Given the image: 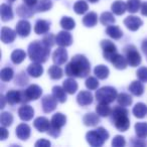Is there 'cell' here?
I'll return each mask as SVG.
<instances>
[{
    "label": "cell",
    "mask_w": 147,
    "mask_h": 147,
    "mask_svg": "<svg viewBox=\"0 0 147 147\" xmlns=\"http://www.w3.org/2000/svg\"><path fill=\"white\" fill-rule=\"evenodd\" d=\"M90 73V63L83 55H77L65 67V74L73 78H85Z\"/></svg>",
    "instance_id": "obj_1"
},
{
    "label": "cell",
    "mask_w": 147,
    "mask_h": 147,
    "mask_svg": "<svg viewBox=\"0 0 147 147\" xmlns=\"http://www.w3.org/2000/svg\"><path fill=\"white\" fill-rule=\"evenodd\" d=\"M49 49L42 41H33L28 45V57L35 63H45L49 57Z\"/></svg>",
    "instance_id": "obj_2"
},
{
    "label": "cell",
    "mask_w": 147,
    "mask_h": 147,
    "mask_svg": "<svg viewBox=\"0 0 147 147\" xmlns=\"http://www.w3.org/2000/svg\"><path fill=\"white\" fill-rule=\"evenodd\" d=\"M128 111L124 107H116L112 111V121L114 122V125L119 131L125 132L129 129L130 126V121L128 118Z\"/></svg>",
    "instance_id": "obj_3"
},
{
    "label": "cell",
    "mask_w": 147,
    "mask_h": 147,
    "mask_svg": "<svg viewBox=\"0 0 147 147\" xmlns=\"http://www.w3.org/2000/svg\"><path fill=\"white\" fill-rule=\"evenodd\" d=\"M109 138V133L102 127H99L97 130H91L86 134L87 142L93 147H100L104 144L105 141Z\"/></svg>",
    "instance_id": "obj_4"
},
{
    "label": "cell",
    "mask_w": 147,
    "mask_h": 147,
    "mask_svg": "<svg viewBox=\"0 0 147 147\" xmlns=\"http://www.w3.org/2000/svg\"><path fill=\"white\" fill-rule=\"evenodd\" d=\"M118 97L117 91L113 87H103L96 92V99L99 103H113Z\"/></svg>",
    "instance_id": "obj_5"
},
{
    "label": "cell",
    "mask_w": 147,
    "mask_h": 147,
    "mask_svg": "<svg viewBox=\"0 0 147 147\" xmlns=\"http://www.w3.org/2000/svg\"><path fill=\"white\" fill-rule=\"evenodd\" d=\"M21 94H22V103H26L39 99L42 94V90L37 85H30L26 90L21 92Z\"/></svg>",
    "instance_id": "obj_6"
},
{
    "label": "cell",
    "mask_w": 147,
    "mask_h": 147,
    "mask_svg": "<svg viewBox=\"0 0 147 147\" xmlns=\"http://www.w3.org/2000/svg\"><path fill=\"white\" fill-rule=\"evenodd\" d=\"M125 51H126V59L129 65H131V67H137V65H140L141 55L133 45H129L127 49H125Z\"/></svg>",
    "instance_id": "obj_7"
},
{
    "label": "cell",
    "mask_w": 147,
    "mask_h": 147,
    "mask_svg": "<svg viewBox=\"0 0 147 147\" xmlns=\"http://www.w3.org/2000/svg\"><path fill=\"white\" fill-rule=\"evenodd\" d=\"M101 47L103 49V55L107 61H111L114 55L117 53V47L112 41L104 39L101 41Z\"/></svg>",
    "instance_id": "obj_8"
},
{
    "label": "cell",
    "mask_w": 147,
    "mask_h": 147,
    "mask_svg": "<svg viewBox=\"0 0 147 147\" xmlns=\"http://www.w3.org/2000/svg\"><path fill=\"white\" fill-rule=\"evenodd\" d=\"M59 101L55 98L53 95H47L42 98L41 100V105H42V109L45 113H51L57 108V105Z\"/></svg>",
    "instance_id": "obj_9"
},
{
    "label": "cell",
    "mask_w": 147,
    "mask_h": 147,
    "mask_svg": "<svg viewBox=\"0 0 147 147\" xmlns=\"http://www.w3.org/2000/svg\"><path fill=\"white\" fill-rule=\"evenodd\" d=\"M73 42V37H71V33L67 31H59L55 36V43L59 45V47H69Z\"/></svg>",
    "instance_id": "obj_10"
},
{
    "label": "cell",
    "mask_w": 147,
    "mask_h": 147,
    "mask_svg": "<svg viewBox=\"0 0 147 147\" xmlns=\"http://www.w3.org/2000/svg\"><path fill=\"white\" fill-rule=\"evenodd\" d=\"M67 53L65 49V47H61L59 49H57L53 53V61L55 65H63L67 61Z\"/></svg>",
    "instance_id": "obj_11"
},
{
    "label": "cell",
    "mask_w": 147,
    "mask_h": 147,
    "mask_svg": "<svg viewBox=\"0 0 147 147\" xmlns=\"http://www.w3.org/2000/svg\"><path fill=\"white\" fill-rule=\"evenodd\" d=\"M124 24L126 25L127 28L130 29L131 31H136L137 29H139V27L143 24V21L141 20L139 17L131 15V16H128L125 18Z\"/></svg>",
    "instance_id": "obj_12"
},
{
    "label": "cell",
    "mask_w": 147,
    "mask_h": 147,
    "mask_svg": "<svg viewBox=\"0 0 147 147\" xmlns=\"http://www.w3.org/2000/svg\"><path fill=\"white\" fill-rule=\"evenodd\" d=\"M30 30H31V25L27 20H20V21H18V23L16 24V29H15V31H16L17 34L20 35L21 37L28 36V34L30 33Z\"/></svg>",
    "instance_id": "obj_13"
},
{
    "label": "cell",
    "mask_w": 147,
    "mask_h": 147,
    "mask_svg": "<svg viewBox=\"0 0 147 147\" xmlns=\"http://www.w3.org/2000/svg\"><path fill=\"white\" fill-rule=\"evenodd\" d=\"M5 99H6V102L10 105L18 104V103H22V94L19 91L10 90L6 93Z\"/></svg>",
    "instance_id": "obj_14"
},
{
    "label": "cell",
    "mask_w": 147,
    "mask_h": 147,
    "mask_svg": "<svg viewBox=\"0 0 147 147\" xmlns=\"http://www.w3.org/2000/svg\"><path fill=\"white\" fill-rule=\"evenodd\" d=\"M16 33V31L12 30L9 27H2L1 28V40L4 43H11L12 41H14Z\"/></svg>",
    "instance_id": "obj_15"
},
{
    "label": "cell",
    "mask_w": 147,
    "mask_h": 147,
    "mask_svg": "<svg viewBox=\"0 0 147 147\" xmlns=\"http://www.w3.org/2000/svg\"><path fill=\"white\" fill-rule=\"evenodd\" d=\"M77 102H78L79 105H81L83 107L89 106L93 102L92 94L90 92H88V91H81L79 93L78 97H77Z\"/></svg>",
    "instance_id": "obj_16"
},
{
    "label": "cell",
    "mask_w": 147,
    "mask_h": 147,
    "mask_svg": "<svg viewBox=\"0 0 147 147\" xmlns=\"http://www.w3.org/2000/svg\"><path fill=\"white\" fill-rule=\"evenodd\" d=\"M19 118L22 121H29L32 119L33 115H34V111H33L32 107L28 106V105H23L20 107L18 110Z\"/></svg>",
    "instance_id": "obj_17"
},
{
    "label": "cell",
    "mask_w": 147,
    "mask_h": 147,
    "mask_svg": "<svg viewBox=\"0 0 147 147\" xmlns=\"http://www.w3.org/2000/svg\"><path fill=\"white\" fill-rule=\"evenodd\" d=\"M33 125L39 132H45V131H47L49 129L51 122L49 121V119H47L45 117H38V118H36L34 120Z\"/></svg>",
    "instance_id": "obj_18"
},
{
    "label": "cell",
    "mask_w": 147,
    "mask_h": 147,
    "mask_svg": "<svg viewBox=\"0 0 147 147\" xmlns=\"http://www.w3.org/2000/svg\"><path fill=\"white\" fill-rule=\"evenodd\" d=\"M15 133H16V136L18 137L20 140H26V139L29 138L30 136V127L28 125L24 124H19L18 126L16 127V130H15Z\"/></svg>",
    "instance_id": "obj_19"
},
{
    "label": "cell",
    "mask_w": 147,
    "mask_h": 147,
    "mask_svg": "<svg viewBox=\"0 0 147 147\" xmlns=\"http://www.w3.org/2000/svg\"><path fill=\"white\" fill-rule=\"evenodd\" d=\"M111 63H112L113 65L118 69H125L127 67V65H128L127 59H125L122 55H119V53H116V55H114V57L112 59Z\"/></svg>",
    "instance_id": "obj_20"
},
{
    "label": "cell",
    "mask_w": 147,
    "mask_h": 147,
    "mask_svg": "<svg viewBox=\"0 0 147 147\" xmlns=\"http://www.w3.org/2000/svg\"><path fill=\"white\" fill-rule=\"evenodd\" d=\"M27 73H28L31 77H33V78H38V77H40L41 75H42L43 67H41L40 63H35L34 61L33 63L28 65V67H27Z\"/></svg>",
    "instance_id": "obj_21"
},
{
    "label": "cell",
    "mask_w": 147,
    "mask_h": 147,
    "mask_svg": "<svg viewBox=\"0 0 147 147\" xmlns=\"http://www.w3.org/2000/svg\"><path fill=\"white\" fill-rule=\"evenodd\" d=\"M49 26H51V23L49 21L39 19L34 25V31L36 34H45L49 30Z\"/></svg>",
    "instance_id": "obj_22"
},
{
    "label": "cell",
    "mask_w": 147,
    "mask_h": 147,
    "mask_svg": "<svg viewBox=\"0 0 147 147\" xmlns=\"http://www.w3.org/2000/svg\"><path fill=\"white\" fill-rule=\"evenodd\" d=\"M33 6H29V5H26L24 3L23 5H20V6L17 7V14L19 15L22 18H28V17H31L33 14H34V11L32 9Z\"/></svg>",
    "instance_id": "obj_23"
},
{
    "label": "cell",
    "mask_w": 147,
    "mask_h": 147,
    "mask_svg": "<svg viewBox=\"0 0 147 147\" xmlns=\"http://www.w3.org/2000/svg\"><path fill=\"white\" fill-rule=\"evenodd\" d=\"M112 12L115 13L116 15H122L127 11V3L123 2L122 0H117L111 6Z\"/></svg>",
    "instance_id": "obj_24"
},
{
    "label": "cell",
    "mask_w": 147,
    "mask_h": 147,
    "mask_svg": "<svg viewBox=\"0 0 147 147\" xmlns=\"http://www.w3.org/2000/svg\"><path fill=\"white\" fill-rule=\"evenodd\" d=\"M51 126L55 127V128L61 129L63 126H65V122H67V117L61 113H57L53 116L51 118Z\"/></svg>",
    "instance_id": "obj_25"
},
{
    "label": "cell",
    "mask_w": 147,
    "mask_h": 147,
    "mask_svg": "<svg viewBox=\"0 0 147 147\" xmlns=\"http://www.w3.org/2000/svg\"><path fill=\"white\" fill-rule=\"evenodd\" d=\"M0 15H1V19L2 21H8L13 18V12L12 9L9 5L7 4H1L0 7Z\"/></svg>",
    "instance_id": "obj_26"
},
{
    "label": "cell",
    "mask_w": 147,
    "mask_h": 147,
    "mask_svg": "<svg viewBox=\"0 0 147 147\" xmlns=\"http://www.w3.org/2000/svg\"><path fill=\"white\" fill-rule=\"evenodd\" d=\"M63 88L65 89L67 94H75L78 90V84L74 79L69 78L65 80V82L63 83Z\"/></svg>",
    "instance_id": "obj_27"
},
{
    "label": "cell",
    "mask_w": 147,
    "mask_h": 147,
    "mask_svg": "<svg viewBox=\"0 0 147 147\" xmlns=\"http://www.w3.org/2000/svg\"><path fill=\"white\" fill-rule=\"evenodd\" d=\"M129 91L131 92V94H133L134 96H141L144 92V87H143L141 81H134L130 84V86L128 87Z\"/></svg>",
    "instance_id": "obj_28"
},
{
    "label": "cell",
    "mask_w": 147,
    "mask_h": 147,
    "mask_svg": "<svg viewBox=\"0 0 147 147\" xmlns=\"http://www.w3.org/2000/svg\"><path fill=\"white\" fill-rule=\"evenodd\" d=\"M133 114H134L135 117L139 119L144 118L147 115V106L143 103H137L133 108Z\"/></svg>",
    "instance_id": "obj_29"
},
{
    "label": "cell",
    "mask_w": 147,
    "mask_h": 147,
    "mask_svg": "<svg viewBox=\"0 0 147 147\" xmlns=\"http://www.w3.org/2000/svg\"><path fill=\"white\" fill-rule=\"evenodd\" d=\"M65 90L59 86H55L53 88V95L59 103H65L67 101V94Z\"/></svg>",
    "instance_id": "obj_30"
},
{
    "label": "cell",
    "mask_w": 147,
    "mask_h": 147,
    "mask_svg": "<svg viewBox=\"0 0 147 147\" xmlns=\"http://www.w3.org/2000/svg\"><path fill=\"white\" fill-rule=\"evenodd\" d=\"M83 122L86 126H96L100 122V119H99L98 115L95 113H88L83 118Z\"/></svg>",
    "instance_id": "obj_31"
},
{
    "label": "cell",
    "mask_w": 147,
    "mask_h": 147,
    "mask_svg": "<svg viewBox=\"0 0 147 147\" xmlns=\"http://www.w3.org/2000/svg\"><path fill=\"white\" fill-rule=\"evenodd\" d=\"M95 76L100 80H105L109 76V69L104 65H99L94 69Z\"/></svg>",
    "instance_id": "obj_32"
},
{
    "label": "cell",
    "mask_w": 147,
    "mask_h": 147,
    "mask_svg": "<svg viewBox=\"0 0 147 147\" xmlns=\"http://www.w3.org/2000/svg\"><path fill=\"white\" fill-rule=\"evenodd\" d=\"M98 22V15L95 12H89L88 14L85 15L83 18V23L86 25L87 27H93L97 24Z\"/></svg>",
    "instance_id": "obj_33"
},
{
    "label": "cell",
    "mask_w": 147,
    "mask_h": 147,
    "mask_svg": "<svg viewBox=\"0 0 147 147\" xmlns=\"http://www.w3.org/2000/svg\"><path fill=\"white\" fill-rule=\"evenodd\" d=\"M106 33L109 35L110 37H112L113 39H119L122 37L123 35V32L118 26L116 25H109L106 29Z\"/></svg>",
    "instance_id": "obj_34"
},
{
    "label": "cell",
    "mask_w": 147,
    "mask_h": 147,
    "mask_svg": "<svg viewBox=\"0 0 147 147\" xmlns=\"http://www.w3.org/2000/svg\"><path fill=\"white\" fill-rule=\"evenodd\" d=\"M135 132L140 139H144L147 137V123L138 122L135 124Z\"/></svg>",
    "instance_id": "obj_35"
},
{
    "label": "cell",
    "mask_w": 147,
    "mask_h": 147,
    "mask_svg": "<svg viewBox=\"0 0 147 147\" xmlns=\"http://www.w3.org/2000/svg\"><path fill=\"white\" fill-rule=\"evenodd\" d=\"M34 7V10L37 12H45L53 7V2L51 0H39Z\"/></svg>",
    "instance_id": "obj_36"
},
{
    "label": "cell",
    "mask_w": 147,
    "mask_h": 147,
    "mask_svg": "<svg viewBox=\"0 0 147 147\" xmlns=\"http://www.w3.org/2000/svg\"><path fill=\"white\" fill-rule=\"evenodd\" d=\"M96 112L101 117H108L112 113V110L106 103H99V105H97L96 107Z\"/></svg>",
    "instance_id": "obj_37"
},
{
    "label": "cell",
    "mask_w": 147,
    "mask_h": 147,
    "mask_svg": "<svg viewBox=\"0 0 147 147\" xmlns=\"http://www.w3.org/2000/svg\"><path fill=\"white\" fill-rule=\"evenodd\" d=\"M25 57H26V55H25V53L22 49H15V51L11 53V61H12V63H15V65H18V63H22V61H24Z\"/></svg>",
    "instance_id": "obj_38"
},
{
    "label": "cell",
    "mask_w": 147,
    "mask_h": 147,
    "mask_svg": "<svg viewBox=\"0 0 147 147\" xmlns=\"http://www.w3.org/2000/svg\"><path fill=\"white\" fill-rule=\"evenodd\" d=\"M117 102H118V104L120 105V106L127 107L132 104V98H131L130 95L125 94V93H121V94H119L118 97H117Z\"/></svg>",
    "instance_id": "obj_39"
},
{
    "label": "cell",
    "mask_w": 147,
    "mask_h": 147,
    "mask_svg": "<svg viewBox=\"0 0 147 147\" xmlns=\"http://www.w3.org/2000/svg\"><path fill=\"white\" fill-rule=\"evenodd\" d=\"M49 75L53 80H59L63 77V69L57 65H51L49 69Z\"/></svg>",
    "instance_id": "obj_40"
},
{
    "label": "cell",
    "mask_w": 147,
    "mask_h": 147,
    "mask_svg": "<svg viewBox=\"0 0 147 147\" xmlns=\"http://www.w3.org/2000/svg\"><path fill=\"white\" fill-rule=\"evenodd\" d=\"M89 9V6L87 4L86 1L84 0H80V1H77L74 5V10L77 14H84L85 12H87V10Z\"/></svg>",
    "instance_id": "obj_41"
},
{
    "label": "cell",
    "mask_w": 147,
    "mask_h": 147,
    "mask_svg": "<svg viewBox=\"0 0 147 147\" xmlns=\"http://www.w3.org/2000/svg\"><path fill=\"white\" fill-rule=\"evenodd\" d=\"M61 25L65 30H71V29H74L75 26H76V22H75V20H74L73 18H71V17L63 16L61 20Z\"/></svg>",
    "instance_id": "obj_42"
},
{
    "label": "cell",
    "mask_w": 147,
    "mask_h": 147,
    "mask_svg": "<svg viewBox=\"0 0 147 147\" xmlns=\"http://www.w3.org/2000/svg\"><path fill=\"white\" fill-rule=\"evenodd\" d=\"M100 21L103 25L109 26V25H112L115 22V17L113 16L111 12H103L100 17Z\"/></svg>",
    "instance_id": "obj_43"
},
{
    "label": "cell",
    "mask_w": 147,
    "mask_h": 147,
    "mask_svg": "<svg viewBox=\"0 0 147 147\" xmlns=\"http://www.w3.org/2000/svg\"><path fill=\"white\" fill-rule=\"evenodd\" d=\"M140 0H128L127 1V11L131 13H136L141 8Z\"/></svg>",
    "instance_id": "obj_44"
},
{
    "label": "cell",
    "mask_w": 147,
    "mask_h": 147,
    "mask_svg": "<svg viewBox=\"0 0 147 147\" xmlns=\"http://www.w3.org/2000/svg\"><path fill=\"white\" fill-rule=\"evenodd\" d=\"M13 122V116L8 112H2L0 116V123L4 127L10 126Z\"/></svg>",
    "instance_id": "obj_45"
},
{
    "label": "cell",
    "mask_w": 147,
    "mask_h": 147,
    "mask_svg": "<svg viewBox=\"0 0 147 147\" xmlns=\"http://www.w3.org/2000/svg\"><path fill=\"white\" fill-rule=\"evenodd\" d=\"M13 69L10 67H4V69H1V73H0V78L3 82H9L11 79L13 78Z\"/></svg>",
    "instance_id": "obj_46"
},
{
    "label": "cell",
    "mask_w": 147,
    "mask_h": 147,
    "mask_svg": "<svg viewBox=\"0 0 147 147\" xmlns=\"http://www.w3.org/2000/svg\"><path fill=\"white\" fill-rule=\"evenodd\" d=\"M136 76L138 78V80L141 81L142 83H147V67H142L140 69H138Z\"/></svg>",
    "instance_id": "obj_47"
},
{
    "label": "cell",
    "mask_w": 147,
    "mask_h": 147,
    "mask_svg": "<svg viewBox=\"0 0 147 147\" xmlns=\"http://www.w3.org/2000/svg\"><path fill=\"white\" fill-rule=\"evenodd\" d=\"M99 86V82L94 77H89L86 81V87L89 90H96Z\"/></svg>",
    "instance_id": "obj_48"
},
{
    "label": "cell",
    "mask_w": 147,
    "mask_h": 147,
    "mask_svg": "<svg viewBox=\"0 0 147 147\" xmlns=\"http://www.w3.org/2000/svg\"><path fill=\"white\" fill-rule=\"evenodd\" d=\"M125 139L123 136H120V135H117V136L114 137L112 141V146L114 147H122L125 145Z\"/></svg>",
    "instance_id": "obj_49"
},
{
    "label": "cell",
    "mask_w": 147,
    "mask_h": 147,
    "mask_svg": "<svg viewBox=\"0 0 147 147\" xmlns=\"http://www.w3.org/2000/svg\"><path fill=\"white\" fill-rule=\"evenodd\" d=\"M42 42L45 43V45H47V47H53V45L55 43V36H53V34H49V35H47V36L43 37Z\"/></svg>",
    "instance_id": "obj_50"
},
{
    "label": "cell",
    "mask_w": 147,
    "mask_h": 147,
    "mask_svg": "<svg viewBox=\"0 0 147 147\" xmlns=\"http://www.w3.org/2000/svg\"><path fill=\"white\" fill-rule=\"evenodd\" d=\"M27 82H28V80H27V78L25 77V74H23V73H21L20 75H19V76L17 77L16 80H15V84L20 85V86L26 85Z\"/></svg>",
    "instance_id": "obj_51"
},
{
    "label": "cell",
    "mask_w": 147,
    "mask_h": 147,
    "mask_svg": "<svg viewBox=\"0 0 147 147\" xmlns=\"http://www.w3.org/2000/svg\"><path fill=\"white\" fill-rule=\"evenodd\" d=\"M47 133H49V134L51 135V136H53V137H59V134H61V129L55 128V127H53V126H51V125L49 129L47 130Z\"/></svg>",
    "instance_id": "obj_52"
},
{
    "label": "cell",
    "mask_w": 147,
    "mask_h": 147,
    "mask_svg": "<svg viewBox=\"0 0 147 147\" xmlns=\"http://www.w3.org/2000/svg\"><path fill=\"white\" fill-rule=\"evenodd\" d=\"M35 146L36 147H47V146H51V142L47 139H40L35 143Z\"/></svg>",
    "instance_id": "obj_53"
},
{
    "label": "cell",
    "mask_w": 147,
    "mask_h": 147,
    "mask_svg": "<svg viewBox=\"0 0 147 147\" xmlns=\"http://www.w3.org/2000/svg\"><path fill=\"white\" fill-rule=\"evenodd\" d=\"M0 137H1V140H5L8 137V131L6 130L4 126L0 128Z\"/></svg>",
    "instance_id": "obj_54"
},
{
    "label": "cell",
    "mask_w": 147,
    "mask_h": 147,
    "mask_svg": "<svg viewBox=\"0 0 147 147\" xmlns=\"http://www.w3.org/2000/svg\"><path fill=\"white\" fill-rule=\"evenodd\" d=\"M23 2L29 6H35L36 3L38 2V0H23Z\"/></svg>",
    "instance_id": "obj_55"
},
{
    "label": "cell",
    "mask_w": 147,
    "mask_h": 147,
    "mask_svg": "<svg viewBox=\"0 0 147 147\" xmlns=\"http://www.w3.org/2000/svg\"><path fill=\"white\" fill-rule=\"evenodd\" d=\"M141 14L147 16V2H144L141 5Z\"/></svg>",
    "instance_id": "obj_56"
},
{
    "label": "cell",
    "mask_w": 147,
    "mask_h": 147,
    "mask_svg": "<svg viewBox=\"0 0 147 147\" xmlns=\"http://www.w3.org/2000/svg\"><path fill=\"white\" fill-rule=\"evenodd\" d=\"M142 49L144 53H147V39H145V40L142 42Z\"/></svg>",
    "instance_id": "obj_57"
},
{
    "label": "cell",
    "mask_w": 147,
    "mask_h": 147,
    "mask_svg": "<svg viewBox=\"0 0 147 147\" xmlns=\"http://www.w3.org/2000/svg\"><path fill=\"white\" fill-rule=\"evenodd\" d=\"M5 100H6V99H5V97L3 96V95H1V107H0L1 109L4 108V106H5Z\"/></svg>",
    "instance_id": "obj_58"
},
{
    "label": "cell",
    "mask_w": 147,
    "mask_h": 147,
    "mask_svg": "<svg viewBox=\"0 0 147 147\" xmlns=\"http://www.w3.org/2000/svg\"><path fill=\"white\" fill-rule=\"evenodd\" d=\"M89 1H90V2H92V3H95V2H97L98 0H89Z\"/></svg>",
    "instance_id": "obj_59"
},
{
    "label": "cell",
    "mask_w": 147,
    "mask_h": 147,
    "mask_svg": "<svg viewBox=\"0 0 147 147\" xmlns=\"http://www.w3.org/2000/svg\"><path fill=\"white\" fill-rule=\"evenodd\" d=\"M14 1H15V0H8V2H11V3L14 2Z\"/></svg>",
    "instance_id": "obj_60"
}]
</instances>
